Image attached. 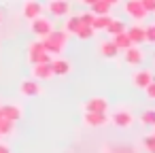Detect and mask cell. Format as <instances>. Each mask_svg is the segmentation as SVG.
<instances>
[{
    "instance_id": "ac0fdd59",
    "label": "cell",
    "mask_w": 155,
    "mask_h": 153,
    "mask_svg": "<svg viewBox=\"0 0 155 153\" xmlns=\"http://www.w3.org/2000/svg\"><path fill=\"white\" fill-rule=\"evenodd\" d=\"M89 9H91L94 15H110V9H113V7L106 2V0H96Z\"/></svg>"
},
{
    "instance_id": "f1b7e54d",
    "label": "cell",
    "mask_w": 155,
    "mask_h": 153,
    "mask_svg": "<svg viewBox=\"0 0 155 153\" xmlns=\"http://www.w3.org/2000/svg\"><path fill=\"white\" fill-rule=\"evenodd\" d=\"M144 91H147V98H149V100H155V79L144 87Z\"/></svg>"
},
{
    "instance_id": "603a6c76",
    "label": "cell",
    "mask_w": 155,
    "mask_h": 153,
    "mask_svg": "<svg viewBox=\"0 0 155 153\" xmlns=\"http://www.w3.org/2000/svg\"><path fill=\"white\" fill-rule=\"evenodd\" d=\"M108 22H110V15H96V17H94V24H91V28H94V30H104Z\"/></svg>"
},
{
    "instance_id": "d590c367",
    "label": "cell",
    "mask_w": 155,
    "mask_h": 153,
    "mask_svg": "<svg viewBox=\"0 0 155 153\" xmlns=\"http://www.w3.org/2000/svg\"><path fill=\"white\" fill-rule=\"evenodd\" d=\"M153 15H155V9H153Z\"/></svg>"
},
{
    "instance_id": "44dd1931",
    "label": "cell",
    "mask_w": 155,
    "mask_h": 153,
    "mask_svg": "<svg viewBox=\"0 0 155 153\" xmlns=\"http://www.w3.org/2000/svg\"><path fill=\"white\" fill-rule=\"evenodd\" d=\"M81 26H83V24H81V17H79V15L68 17V22H66V32H68V34H77V30H79Z\"/></svg>"
},
{
    "instance_id": "7a4b0ae2",
    "label": "cell",
    "mask_w": 155,
    "mask_h": 153,
    "mask_svg": "<svg viewBox=\"0 0 155 153\" xmlns=\"http://www.w3.org/2000/svg\"><path fill=\"white\" fill-rule=\"evenodd\" d=\"M28 51H30V53H28V58H30V62H32V64H49V62H51V53H47V51H45V47H43V43H41V41L32 43Z\"/></svg>"
},
{
    "instance_id": "30bf717a",
    "label": "cell",
    "mask_w": 155,
    "mask_h": 153,
    "mask_svg": "<svg viewBox=\"0 0 155 153\" xmlns=\"http://www.w3.org/2000/svg\"><path fill=\"white\" fill-rule=\"evenodd\" d=\"M151 81H153V75H151L149 70H136L134 77H132V83H134V87H138V89H144Z\"/></svg>"
},
{
    "instance_id": "5b68a950",
    "label": "cell",
    "mask_w": 155,
    "mask_h": 153,
    "mask_svg": "<svg viewBox=\"0 0 155 153\" xmlns=\"http://www.w3.org/2000/svg\"><path fill=\"white\" fill-rule=\"evenodd\" d=\"M51 30H53V26H51V22H49L47 17H36V19H32V32H34L38 38L47 36Z\"/></svg>"
},
{
    "instance_id": "277c9868",
    "label": "cell",
    "mask_w": 155,
    "mask_h": 153,
    "mask_svg": "<svg viewBox=\"0 0 155 153\" xmlns=\"http://www.w3.org/2000/svg\"><path fill=\"white\" fill-rule=\"evenodd\" d=\"M21 13H24V17H26V19H30V22H32V19H36V17H41V15H43V5L38 2V0H26Z\"/></svg>"
},
{
    "instance_id": "3957f363",
    "label": "cell",
    "mask_w": 155,
    "mask_h": 153,
    "mask_svg": "<svg viewBox=\"0 0 155 153\" xmlns=\"http://www.w3.org/2000/svg\"><path fill=\"white\" fill-rule=\"evenodd\" d=\"M108 121H113L117 128H130V125L134 123V115H132L130 111L119 108V111H115V113L108 117Z\"/></svg>"
},
{
    "instance_id": "f546056e",
    "label": "cell",
    "mask_w": 155,
    "mask_h": 153,
    "mask_svg": "<svg viewBox=\"0 0 155 153\" xmlns=\"http://www.w3.org/2000/svg\"><path fill=\"white\" fill-rule=\"evenodd\" d=\"M140 2H142V7H144L147 13H153V9H155V0H140Z\"/></svg>"
},
{
    "instance_id": "836d02e7",
    "label": "cell",
    "mask_w": 155,
    "mask_h": 153,
    "mask_svg": "<svg viewBox=\"0 0 155 153\" xmlns=\"http://www.w3.org/2000/svg\"><path fill=\"white\" fill-rule=\"evenodd\" d=\"M0 22H2V11H0Z\"/></svg>"
},
{
    "instance_id": "cb8c5ba5",
    "label": "cell",
    "mask_w": 155,
    "mask_h": 153,
    "mask_svg": "<svg viewBox=\"0 0 155 153\" xmlns=\"http://www.w3.org/2000/svg\"><path fill=\"white\" fill-rule=\"evenodd\" d=\"M96 34V30L91 28V26H81L79 30H77V36L81 38V41H87V38H91Z\"/></svg>"
},
{
    "instance_id": "4fadbf2b",
    "label": "cell",
    "mask_w": 155,
    "mask_h": 153,
    "mask_svg": "<svg viewBox=\"0 0 155 153\" xmlns=\"http://www.w3.org/2000/svg\"><path fill=\"white\" fill-rule=\"evenodd\" d=\"M100 53H102L104 58H108V60H115L121 51H119V47H117L113 41H102V43H100Z\"/></svg>"
},
{
    "instance_id": "ffe728a7",
    "label": "cell",
    "mask_w": 155,
    "mask_h": 153,
    "mask_svg": "<svg viewBox=\"0 0 155 153\" xmlns=\"http://www.w3.org/2000/svg\"><path fill=\"white\" fill-rule=\"evenodd\" d=\"M104 30H106V34H113V36H115V34L123 32V30H125V26H123V22H117V19H113V17H110V22L106 24V28H104Z\"/></svg>"
},
{
    "instance_id": "1f68e13d",
    "label": "cell",
    "mask_w": 155,
    "mask_h": 153,
    "mask_svg": "<svg viewBox=\"0 0 155 153\" xmlns=\"http://www.w3.org/2000/svg\"><path fill=\"white\" fill-rule=\"evenodd\" d=\"M81 2H83V5H85V7H91V5H94V2H96V0H81Z\"/></svg>"
},
{
    "instance_id": "6da1fadb",
    "label": "cell",
    "mask_w": 155,
    "mask_h": 153,
    "mask_svg": "<svg viewBox=\"0 0 155 153\" xmlns=\"http://www.w3.org/2000/svg\"><path fill=\"white\" fill-rule=\"evenodd\" d=\"M41 43H43V47H45V51L47 53H51V55H58V53H62L64 51V47H66V41H68V32L64 30V32H49L47 36H43V38H38Z\"/></svg>"
},
{
    "instance_id": "2e32d148",
    "label": "cell",
    "mask_w": 155,
    "mask_h": 153,
    "mask_svg": "<svg viewBox=\"0 0 155 153\" xmlns=\"http://www.w3.org/2000/svg\"><path fill=\"white\" fill-rule=\"evenodd\" d=\"M123 53H125V62H127V64H132V66L140 64V62H142V58H144V55H142V51H140V49H138L136 45L127 47V49H125Z\"/></svg>"
},
{
    "instance_id": "9a60e30c",
    "label": "cell",
    "mask_w": 155,
    "mask_h": 153,
    "mask_svg": "<svg viewBox=\"0 0 155 153\" xmlns=\"http://www.w3.org/2000/svg\"><path fill=\"white\" fill-rule=\"evenodd\" d=\"M125 34L130 36V41H132V45H140V43H144V28L142 26H132V28H127L125 30Z\"/></svg>"
},
{
    "instance_id": "52a82bcc",
    "label": "cell",
    "mask_w": 155,
    "mask_h": 153,
    "mask_svg": "<svg viewBox=\"0 0 155 153\" xmlns=\"http://www.w3.org/2000/svg\"><path fill=\"white\" fill-rule=\"evenodd\" d=\"M49 13L53 17H66L70 13V5H68V0H51L49 2Z\"/></svg>"
},
{
    "instance_id": "9c48e42d",
    "label": "cell",
    "mask_w": 155,
    "mask_h": 153,
    "mask_svg": "<svg viewBox=\"0 0 155 153\" xmlns=\"http://www.w3.org/2000/svg\"><path fill=\"white\" fill-rule=\"evenodd\" d=\"M51 70H53V77H66L70 72V62L55 58V60H51Z\"/></svg>"
},
{
    "instance_id": "8d00e7d4",
    "label": "cell",
    "mask_w": 155,
    "mask_h": 153,
    "mask_svg": "<svg viewBox=\"0 0 155 153\" xmlns=\"http://www.w3.org/2000/svg\"><path fill=\"white\" fill-rule=\"evenodd\" d=\"M0 138H2V136H0Z\"/></svg>"
},
{
    "instance_id": "d4e9b609",
    "label": "cell",
    "mask_w": 155,
    "mask_h": 153,
    "mask_svg": "<svg viewBox=\"0 0 155 153\" xmlns=\"http://www.w3.org/2000/svg\"><path fill=\"white\" fill-rule=\"evenodd\" d=\"M140 121H142L144 125H155V108L144 111V113L140 115Z\"/></svg>"
},
{
    "instance_id": "5bb4252c",
    "label": "cell",
    "mask_w": 155,
    "mask_h": 153,
    "mask_svg": "<svg viewBox=\"0 0 155 153\" xmlns=\"http://www.w3.org/2000/svg\"><path fill=\"white\" fill-rule=\"evenodd\" d=\"M0 111H2V117L5 119H9V121H17V119H21V108L19 106H15V104H5V106H0Z\"/></svg>"
},
{
    "instance_id": "484cf974",
    "label": "cell",
    "mask_w": 155,
    "mask_h": 153,
    "mask_svg": "<svg viewBox=\"0 0 155 153\" xmlns=\"http://www.w3.org/2000/svg\"><path fill=\"white\" fill-rule=\"evenodd\" d=\"M142 147H144L149 153H155V134H149V136L142 140Z\"/></svg>"
},
{
    "instance_id": "8fae6325",
    "label": "cell",
    "mask_w": 155,
    "mask_h": 153,
    "mask_svg": "<svg viewBox=\"0 0 155 153\" xmlns=\"http://www.w3.org/2000/svg\"><path fill=\"white\" fill-rule=\"evenodd\" d=\"M32 66H34V68H32V77H34V79L45 81V79H51V77H53L51 62H49V64H32Z\"/></svg>"
},
{
    "instance_id": "e575fe53",
    "label": "cell",
    "mask_w": 155,
    "mask_h": 153,
    "mask_svg": "<svg viewBox=\"0 0 155 153\" xmlns=\"http://www.w3.org/2000/svg\"><path fill=\"white\" fill-rule=\"evenodd\" d=\"M0 119H2V111H0Z\"/></svg>"
},
{
    "instance_id": "7c38bea8",
    "label": "cell",
    "mask_w": 155,
    "mask_h": 153,
    "mask_svg": "<svg viewBox=\"0 0 155 153\" xmlns=\"http://www.w3.org/2000/svg\"><path fill=\"white\" fill-rule=\"evenodd\" d=\"M108 108V102L104 98H89L85 102V111H91V113H106Z\"/></svg>"
},
{
    "instance_id": "83f0119b",
    "label": "cell",
    "mask_w": 155,
    "mask_h": 153,
    "mask_svg": "<svg viewBox=\"0 0 155 153\" xmlns=\"http://www.w3.org/2000/svg\"><path fill=\"white\" fill-rule=\"evenodd\" d=\"M79 17H81V24H83V26H91V24H94V17H96V15H94V13L89 11V13H81Z\"/></svg>"
},
{
    "instance_id": "d6986e66",
    "label": "cell",
    "mask_w": 155,
    "mask_h": 153,
    "mask_svg": "<svg viewBox=\"0 0 155 153\" xmlns=\"http://www.w3.org/2000/svg\"><path fill=\"white\" fill-rule=\"evenodd\" d=\"M113 43L119 47V51H125L127 47H132V41H130V36L125 34V30L119 32V34H115V36H113Z\"/></svg>"
},
{
    "instance_id": "4dcf8cb0",
    "label": "cell",
    "mask_w": 155,
    "mask_h": 153,
    "mask_svg": "<svg viewBox=\"0 0 155 153\" xmlns=\"http://www.w3.org/2000/svg\"><path fill=\"white\" fill-rule=\"evenodd\" d=\"M0 153H11V149H9L5 142H0Z\"/></svg>"
},
{
    "instance_id": "d6a6232c",
    "label": "cell",
    "mask_w": 155,
    "mask_h": 153,
    "mask_svg": "<svg viewBox=\"0 0 155 153\" xmlns=\"http://www.w3.org/2000/svg\"><path fill=\"white\" fill-rule=\"evenodd\" d=\"M106 2H108L110 7H115V5H119V2H121V0H106Z\"/></svg>"
},
{
    "instance_id": "4316f807",
    "label": "cell",
    "mask_w": 155,
    "mask_h": 153,
    "mask_svg": "<svg viewBox=\"0 0 155 153\" xmlns=\"http://www.w3.org/2000/svg\"><path fill=\"white\" fill-rule=\"evenodd\" d=\"M144 43H155V24L144 28Z\"/></svg>"
},
{
    "instance_id": "8992f818",
    "label": "cell",
    "mask_w": 155,
    "mask_h": 153,
    "mask_svg": "<svg viewBox=\"0 0 155 153\" xmlns=\"http://www.w3.org/2000/svg\"><path fill=\"white\" fill-rule=\"evenodd\" d=\"M125 13L130 15V17H134V19H144L149 13L144 11V7H142V2L140 0H127L125 2Z\"/></svg>"
},
{
    "instance_id": "ba28073f",
    "label": "cell",
    "mask_w": 155,
    "mask_h": 153,
    "mask_svg": "<svg viewBox=\"0 0 155 153\" xmlns=\"http://www.w3.org/2000/svg\"><path fill=\"white\" fill-rule=\"evenodd\" d=\"M83 121H85L87 125H91V128H100V125L108 123V115H106V113H91V111H85Z\"/></svg>"
},
{
    "instance_id": "7402d4cb",
    "label": "cell",
    "mask_w": 155,
    "mask_h": 153,
    "mask_svg": "<svg viewBox=\"0 0 155 153\" xmlns=\"http://www.w3.org/2000/svg\"><path fill=\"white\" fill-rule=\"evenodd\" d=\"M13 130H15V123H13V121L5 119V117L0 119V136H11Z\"/></svg>"
},
{
    "instance_id": "e0dca14e",
    "label": "cell",
    "mask_w": 155,
    "mask_h": 153,
    "mask_svg": "<svg viewBox=\"0 0 155 153\" xmlns=\"http://www.w3.org/2000/svg\"><path fill=\"white\" fill-rule=\"evenodd\" d=\"M19 91H21L24 96H38V94H41V85H38L36 81H32V79H26V81H21Z\"/></svg>"
}]
</instances>
